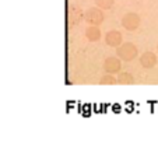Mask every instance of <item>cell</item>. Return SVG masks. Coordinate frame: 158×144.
Wrapping results in <instances>:
<instances>
[{
	"mask_svg": "<svg viewBox=\"0 0 158 144\" xmlns=\"http://www.w3.org/2000/svg\"><path fill=\"white\" fill-rule=\"evenodd\" d=\"M84 20L89 25H101L105 20L104 10L99 9V7H89L84 13Z\"/></svg>",
	"mask_w": 158,
	"mask_h": 144,
	"instance_id": "7a4b0ae2",
	"label": "cell"
},
{
	"mask_svg": "<svg viewBox=\"0 0 158 144\" xmlns=\"http://www.w3.org/2000/svg\"><path fill=\"white\" fill-rule=\"evenodd\" d=\"M105 43H106L108 46H110V48H118L119 45H122L123 43L122 34H120L119 31H116V30L108 31L106 35H105Z\"/></svg>",
	"mask_w": 158,
	"mask_h": 144,
	"instance_id": "5b68a950",
	"label": "cell"
},
{
	"mask_svg": "<svg viewBox=\"0 0 158 144\" xmlns=\"http://www.w3.org/2000/svg\"><path fill=\"white\" fill-rule=\"evenodd\" d=\"M115 0H95V6L102 10H110L114 7Z\"/></svg>",
	"mask_w": 158,
	"mask_h": 144,
	"instance_id": "30bf717a",
	"label": "cell"
},
{
	"mask_svg": "<svg viewBox=\"0 0 158 144\" xmlns=\"http://www.w3.org/2000/svg\"><path fill=\"white\" fill-rule=\"evenodd\" d=\"M116 53H118V57H120L125 62H131L133 59L137 57L139 49L131 42H123L122 45H119L116 48Z\"/></svg>",
	"mask_w": 158,
	"mask_h": 144,
	"instance_id": "6da1fadb",
	"label": "cell"
},
{
	"mask_svg": "<svg viewBox=\"0 0 158 144\" xmlns=\"http://www.w3.org/2000/svg\"><path fill=\"white\" fill-rule=\"evenodd\" d=\"M85 38L88 39L89 42H97L101 38V30H99V25H89L85 28V32H84Z\"/></svg>",
	"mask_w": 158,
	"mask_h": 144,
	"instance_id": "52a82bcc",
	"label": "cell"
},
{
	"mask_svg": "<svg viewBox=\"0 0 158 144\" xmlns=\"http://www.w3.org/2000/svg\"><path fill=\"white\" fill-rule=\"evenodd\" d=\"M81 18H84V14L78 7H73L72 10V23L73 24H78L81 21Z\"/></svg>",
	"mask_w": 158,
	"mask_h": 144,
	"instance_id": "8fae6325",
	"label": "cell"
},
{
	"mask_svg": "<svg viewBox=\"0 0 158 144\" xmlns=\"http://www.w3.org/2000/svg\"><path fill=\"white\" fill-rule=\"evenodd\" d=\"M120 57L116 56H109L105 59L104 62V70L106 73H110V74H116V73L120 72L122 69V62H120Z\"/></svg>",
	"mask_w": 158,
	"mask_h": 144,
	"instance_id": "277c9868",
	"label": "cell"
},
{
	"mask_svg": "<svg viewBox=\"0 0 158 144\" xmlns=\"http://www.w3.org/2000/svg\"><path fill=\"white\" fill-rule=\"evenodd\" d=\"M133 83H134V78L130 73H127V72L119 73V76H118V84L129 85V84H133Z\"/></svg>",
	"mask_w": 158,
	"mask_h": 144,
	"instance_id": "ba28073f",
	"label": "cell"
},
{
	"mask_svg": "<svg viewBox=\"0 0 158 144\" xmlns=\"http://www.w3.org/2000/svg\"><path fill=\"white\" fill-rule=\"evenodd\" d=\"M141 18L136 13H126L122 17V27L127 31H136L140 27Z\"/></svg>",
	"mask_w": 158,
	"mask_h": 144,
	"instance_id": "3957f363",
	"label": "cell"
},
{
	"mask_svg": "<svg viewBox=\"0 0 158 144\" xmlns=\"http://www.w3.org/2000/svg\"><path fill=\"white\" fill-rule=\"evenodd\" d=\"M157 51H158V45H157Z\"/></svg>",
	"mask_w": 158,
	"mask_h": 144,
	"instance_id": "7c38bea8",
	"label": "cell"
},
{
	"mask_svg": "<svg viewBox=\"0 0 158 144\" xmlns=\"http://www.w3.org/2000/svg\"><path fill=\"white\" fill-rule=\"evenodd\" d=\"M118 83V78L114 77V74H110V73H106L101 77L99 80V84L101 85H115Z\"/></svg>",
	"mask_w": 158,
	"mask_h": 144,
	"instance_id": "9c48e42d",
	"label": "cell"
},
{
	"mask_svg": "<svg viewBox=\"0 0 158 144\" xmlns=\"http://www.w3.org/2000/svg\"><path fill=\"white\" fill-rule=\"evenodd\" d=\"M140 64L144 69H152L157 64V56H155V53H152L150 51L144 52L140 56Z\"/></svg>",
	"mask_w": 158,
	"mask_h": 144,
	"instance_id": "8992f818",
	"label": "cell"
}]
</instances>
